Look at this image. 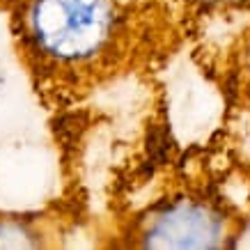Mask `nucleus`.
Returning <instances> with one entry per match:
<instances>
[{
    "label": "nucleus",
    "mask_w": 250,
    "mask_h": 250,
    "mask_svg": "<svg viewBox=\"0 0 250 250\" xmlns=\"http://www.w3.org/2000/svg\"><path fill=\"white\" fill-rule=\"evenodd\" d=\"M110 0H35L28 16L39 53L62 64L92 60L113 39Z\"/></svg>",
    "instance_id": "1"
},
{
    "label": "nucleus",
    "mask_w": 250,
    "mask_h": 250,
    "mask_svg": "<svg viewBox=\"0 0 250 250\" xmlns=\"http://www.w3.org/2000/svg\"><path fill=\"white\" fill-rule=\"evenodd\" d=\"M216 234L211 218H207L200 209H177L156 223L149 243L152 246H174V248H193L209 246Z\"/></svg>",
    "instance_id": "2"
}]
</instances>
